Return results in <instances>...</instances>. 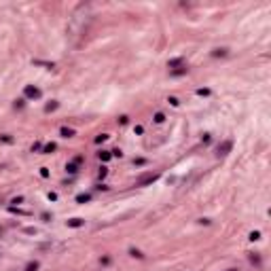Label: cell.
Listing matches in <instances>:
<instances>
[{
	"label": "cell",
	"instance_id": "obj_4",
	"mask_svg": "<svg viewBox=\"0 0 271 271\" xmlns=\"http://www.w3.org/2000/svg\"><path fill=\"white\" fill-rule=\"evenodd\" d=\"M83 225V220L80 218H72V220H68V227H80Z\"/></svg>",
	"mask_w": 271,
	"mask_h": 271
},
{
	"label": "cell",
	"instance_id": "obj_3",
	"mask_svg": "<svg viewBox=\"0 0 271 271\" xmlns=\"http://www.w3.org/2000/svg\"><path fill=\"white\" fill-rule=\"evenodd\" d=\"M153 180H157V174H148V176H144L142 180H140V184L144 186V184H148V182H153Z\"/></svg>",
	"mask_w": 271,
	"mask_h": 271
},
{
	"label": "cell",
	"instance_id": "obj_2",
	"mask_svg": "<svg viewBox=\"0 0 271 271\" xmlns=\"http://www.w3.org/2000/svg\"><path fill=\"white\" fill-rule=\"evenodd\" d=\"M25 95H28V97H38L40 91L36 89V87H25Z\"/></svg>",
	"mask_w": 271,
	"mask_h": 271
},
{
	"label": "cell",
	"instance_id": "obj_6",
	"mask_svg": "<svg viewBox=\"0 0 271 271\" xmlns=\"http://www.w3.org/2000/svg\"><path fill=\"white\" fill-rule=\"evenodd\" d=\"M51 150H55V144H47L45 146V153H51Z\"/></svg>",
	"mask_w": 271,
	"mask_h": 271
},
{
	"label": "cell",
	"instance_id": "obj_7",
	"mask_svg": "<svg viewBox=\"0 0 271 271\" xmlns=\"http://www.w3.org/2000/svg\"><path fill=\"white\" fill-rule=\"evenodd\" d=\"M100 159L102 161H108V159H110V155H108V153H100Z\"/></svg>",
	"mask_w": 271,
	"mask_h": 271
},
{
	"label": "cell",
	"instance_id": "obj_5",
	"mask_svg": "<svg viewBox=\"0 0 271 271\" xmlns=\"http://www.w3.org/2000/svg\"><path fill=\"white\" fill-rule=\"evenodd\" d=\"M72 133H74V131H72V129H68V127H64V129H62V136H64V138H70Z\"/></svg>",
	"mask_w": 271,
	"mask_h": 271
},
{
	"label": "cell",
	"instance_id": "obj_1",
	"mask_svg": "<svg viewBox=\"0 0 271 271\" xmlns=\"http://www.w3.org/2000/svg\"><path fill=\"white\" fill-rule=\"evenodd\" d=\"M231 146H233L231 142H223V144L218 146V153H220V155H227V153L231 150Z\"/></svg>",
	"mask_w": 271,
	"mask_h": 271
},
{
	"label": "cell",
	"instance_id": "obj_9",
	"mask_svg": "<svg viewBox=\"0 0 271 271\" xmlns=\"http://www.w3.org/2000/svg\"><path fill=\"white\" fill-rule=\"evenodd\" d=\"M36 269H38V265H36V263L34 265H28V271H36Z\"/></svg>",
	"mask_w": 271,
	"mask_h": 271
},
{
	"label": "cell",
	"instance_id": "obj_8",
	"mask_svg": "<svg viewBox=\"0 0 271 271\" xmlns=\"http://www.w3.org/2000/svg\"><path fill=\"white\" fill-rule=\"evenodd\" d=\"M155 121L161 123V121H163V115H161V112H157V115H155Z\"/></svg>",
	"mask_w": 271,
	"mask_h": 271
}]
</instances>
